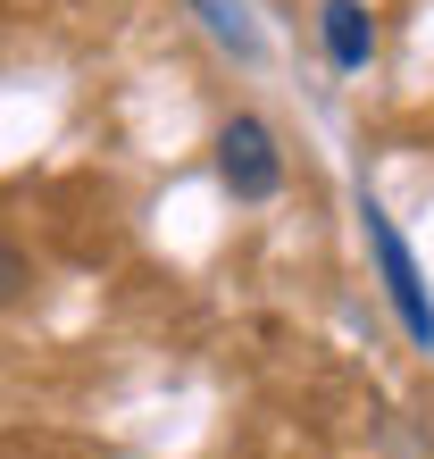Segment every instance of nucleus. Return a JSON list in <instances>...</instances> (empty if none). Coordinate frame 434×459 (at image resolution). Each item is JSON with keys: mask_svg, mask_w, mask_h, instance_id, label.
<instances>
[{"mask_svg": "<svg viewBox=\"0 0 434 459\" xmlns=\"http://www.w3.org/2000/svg\"><path fill=\"white\" fill-rule=\"evenodd\" d=\"M317 34H326V59H334L343 75H360L376 59V17H368V0H326L317 9Z\"/></svg>", "mask_w": 434, "mask_h": 459, "instance_id": "7ed1b4c3", "label": "nucleus"}, {"mask_svg": "<svg viewBox=\"0 0 434 459\" xmlns=\"http://www.w3.org/2000/svg\"><path fill=\"white\" fill-rule=\"evenodd\" d=\"M368 251H376V276H385V301H393V317H401V334H410L418 351H434V292H426V276H418L401 226H393L376 201H368Z\"/></svg>", "mask_w": 434, "mask_h": 459, "instance_id": "f257e3e1", "label": "nucleus"}, {"mask_svg": "<svg viewBox=\"0 0 434 459\" xmlns=\"http://www.w3.org/2000/svg\"><path fill=\"white\" fill-rule=\"evenodd\" d=\"M193 17H201L226 50H234V59H259V25L242 17V0H193Z\"/></svg>", "mask_w": 434, "mask_h": 459, "instance_id": "20e7f679", "label": "nucleus"}, {"mask_svg": "<svg viewBox=\"0 0 434 459\" xmlns=\"http://www.w3.org/2000/svg\"><path fill=\"white\" fill-rule=\"evenodd\" d=\"M217 176H226L234 201H276L284 193V151L259 117H226L217 126Z\"/></svg>", "mask_w": 434, "mask_h": 459, "instance_id": "f03ea898", "label": "nucleus"}, {"mask_svg": "<svg viewBox=\"0 0 434 459\" xmlns=\"http://www.w3.org/2000/svg\"><path fill=\"white\" fill-rule=\"evenodd\" d=\"M25 284H34V259H25L17 242H0V309L25 301Z\"/></svg>", "mask_w": 434, "mask_h": 459, "instance_id": "39448f33", "label": "nucleus"}]
</instances>
